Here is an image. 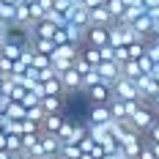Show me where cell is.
<instances>
[{"label": "cell", "mask_w": 159, "mask_h": 159, "mask_svg": "<svg viewBox=\"0 0 159 159\" xmlns=\"http://www.w3.org/2000/svg\"><path fill=\"white\" fill-rule=\"evenodd\" d=\"M77 58H80V47L77 44H55L52 55H49V63H52V69L61 74V71H66L69 66H74Z\"/></svg>", "instance_id": "6da1fadb"}, {"label": "cell", "mask_w": 159, "mask_h": 159, "mask_svg": "<svg viewBox=\"0 0 159 159\" xmlns=\"http://www.w3.org/2000/svg\"><path fill=\"white\" fill-rule=\"evenodd\" d=\"M157 121H159V118H157V110H154L148 102H140V107L134 110V115H132L129 124H132V129H134L137 134H148L151 126H154Z\"/></svg>", "instance_id": "7a4b0ae2"}, {"label": "cell", "mask_w": 159, "mask_h": 159, "mask_svg": "<svg viewBox=\"0 0 159 159\" xmlns=\"http://www.w3.org/2000/svg\"><path fill=\"white\" fill-rule=\"evenodd\" d=\"M112 88V99H126V102H143V96H140V91H137V82L134 80H129V77H121L115 80L110 85Z\"/></svg>", "instance_id": "3957f363"}, {"label": "cell", "mask_w": 159, "mask_h": 159, "mask_svg": "<svg viewBox=\"0 0 159 159\" xmlns=\"http://www.w3.org/2000/svg\"><path fill=\"white\" fill-rule=\"evenodd\" d=\"M36 159H52L61 154V140L55 137V134H49V132H41V137H39V145L30 151Z\"/></svg>", "instance_id": "277c9868"}, {"label": "cell", "mask_w": 159, "mask_h": 159, "mask_svg": "<svg viewBox=\"0 0 159 159\" xmlns=\"http://www.w3.org/2000/svg\"><path fill=\"white\" fill-rule=\"evenodd\" d=\"M112 121L115 118H112V112H110V104H91L85 126H110Z\"/></svg>", "instance_id": "5b68a950"}, {"label": "cell", "mask_w": 159, "mask_h": 159, "mask_svg": "<svg viewBox=\"0 0 159 159\" xmlns=\"http://www.w3.org/2000/svg\"><path fill=\"white\" fill-rule=\"evenodd\" d=\"M85 44H91V47H107L110 44V25H91L85 30Z\"/></svg>", "instance_id": "8992f818"}, {"label": "cell", "mask_w": 159, "mask_h": 159, "mask_svg": "<svg viewBox=\"0 0 159 159\" xmlns=\"http://www.w3.org/2000/svg\"><path fill=\"white\" fill-rule=\"evenodd\" d=\"M85 93H88V99H91V104H110L112 99V88L110 82H96V85H91V88H85Z\"/></svg>", "instance_id": "52a82bcc"}, {"label": "cell", "mask_w": 159, "mask_h": 159, "mask_svg": "<svg viewBox=\"0 0 159 159\" xmlns=\"http://www.w3.org/2000/svg\"><path fill=\"white\" fill-rule=\"evenodd\" d=\"M96 74L102 82H115V80L121 77V63H115V61H102V63L96 66Z\"/></svg>", "instance_id": "ba28073f"}, {"label": "cell", "mask_w": 159, "mask_h": 159, "mask_svg": "<svg viewBox=\"0 0 159 159\" xmlns=\"http://www.w3.org/2000/svg\"><path fill=\"white\" fill-rule=\"evenodd\" d=\"M88 19H91V25H112V22H115L112 14H110V8H107V3L88 8ZM91 25H88V28H91Z\"/></svg>", "instance_id": "9c48e42d"}, {"label": "cell", "mask_w": 159, "mask_h": 159, "mask_svg": "<svg viewBox=\"0 0 159 159\" xmlns=\"http://www.w3.org/2000/svg\"><path fill=\"white\" fill-rule=\"evenodd\" d=\"M137 91L143 96V102H151V96L159 91V80L151 77V74H143V77L137 80Z\"/></svg>", "instance_id": "30bf717a"}, {"label": "cell", "mask_w": 159, "mask_h": 159, "mask_svg": "<svg viewBox=\"0 0 159 159\" xmlns=\"http://www.w3.org/2000/svg\"><path fill=\"white\" fill-rule=\"evenodd\" d=\"M61 82H63V91H82V77H80V71L74 66L61 71Z\"/></svg>", "instance_id": "8fae6325"}, {"label": "cell", "mask_w": 159, "mask_h": 159, "mask_svg": "<svg viewBox=\"0 0 159 159\" xmlns=\"http://www.w3.org/2000/svg\"><path fill=\"white\" fill-rule=\"evenodd\" d=\"M63 115L61 112H49V115H44V121H41V132H49V134H58L61 132V126H63Z\"/></svg>", "instance_id": "7c38bea8"}, {"label": "cell", "mask_w": 159, "mask_h": 159, "mask_svg": "<svg viewBox=\"0 0 159 159\" xmlns=\"http://www.w3.org/2000/svg\"><path fill=\"white\" fill-rule=\"evenodd\" d=\"M80 58H82L85 63H91L93 69L102 63V52H99V47H91V44H85V47L80 49Z\"/></svg>", "instance_id": "4fadbf2b"}, {"label": "cell", "mask_w": 159, "mask_h": 159, "mask_svg": "<svg viewBox=\"0 0 159 159\" xmlns=\"http://www.w3.org/2000/svg\"><path fill=\"white\" fill-rule=\"evenodd\" d=\"M61 102H63V96H41V110L47 112H61Z\"/></svg>", "instance_id": "5bb4252c"}, {"label": "cell", "mask_w": 159, "mask_h": 159, "mask_svg": "<svg viewBox=\"0 0 159 159\" xmlns=\"http://www.w3.org/2000/svg\"><path fill=\"white\" fill-rule=\"evenodd\" d=\"M134 159H159L157 154H154V148H151V143H143V148H140V154Z\"/></svg>", "instance_id": "9a60e30c"}, {"label": "cell", "mask_w": 159, "mask_h": 159, "mask_svg": "<svg viewBox=\"0 0 159 159\" xmlns=\"http://www.w3.org/2000/svg\"><path fill=\"white\" fill-rule=\"evenodd\" d=\"M145 137H148V143L159 145V121H157V124H154V126H151V132H148Z\"/></svg>", "instance_id": "2e32d148"}, {"label": "cell", "mask_w": 159, "mask_h": 159, "mask_svg": "<svg viewBox=\"0 0 159 159\" xmlns=\"http://www.w3.org/2000/svg\"><path fill=\"white\" fill-rule=\"evenodd\" d=\"M148 104H151V107L157 110V115H159V91H157L154 96H151V102H148Z\"/></svg>", "instance_id": "e0dca14e"}, {"label": "cell", "mask_w": 159, "mask_h": 159, "mask_svg": "<svg viewBox=\"0 0 159 159\" xmlns=\"http://www.w3.org/2000/svg\"><path fill=\"white\" fill-rule=\"evenodd\" d=\"M124 159H134V157H124Z\"/></svg>", "instance_id": "ac0fdd59"}, {"label": "cell", "mask_w": 159, "mask_h": 159, "mask_svg": "<svg viewBox=\"0 0 159 159\" xmlns=\"http://www.w3.org/2000/svg\"><path fill=\"white\" fill-rule=\"evenodd\" d=\"M52 159H61V157H52Z\"/></svg>", "instance_id": "d6986e66"}]
</instances>
